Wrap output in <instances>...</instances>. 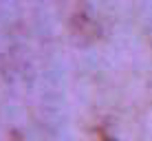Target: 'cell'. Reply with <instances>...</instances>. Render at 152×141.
<instances>
[]
</instances>
